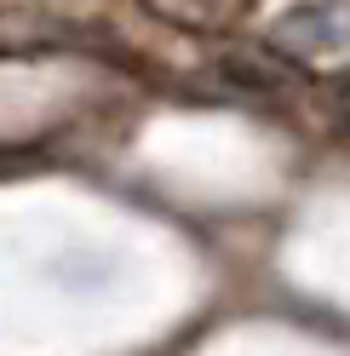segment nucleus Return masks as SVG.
I'll list each match as a JSON object with an SVG mask.
<instances>
[{"label":"nucleus","instance_id":"20e7f679","mask_svg":"<svg viewBox=\"0 0 350 356\" xmlns=\"http://www.w3.org/2000/svg\"><path fill=\"white\" fill-rule=\"evenodd\" d=\"M327 12L333 6H299L288 24H281V40H304L310 52H322V47H339V40H350V24H327Z\"/></svg>","mask_w":350,"mask_h":356},{"label":"nucleus","instance_id":"f257e3e1","mask_svg":"<svg viewBox=\"0 0 350 356\" xmlns=\"http://www.w3.org/2000/svg\"><path fill=\"white\" fill-rule=\"evenodd\" d=\"M218 75H224L230 86H242V92H258V98H288V92H299L293 58L265 52V47H230L224 58H218Z\"/></svg>","mask_w":350,"mask_h":356},{"label":"nucleus","instance_id":"f03ea898","mask_svg":"<svg viewBox=\"0 0 350 356\" xmlns=\"http://www.w3.org/2000/svg\"><path fill=\"white\" fill-rule=\"evenodd\" d=\"M144 12H156L161 24L184 35H230L247 24L253 0H144Z\"/></svg>","mask_w":350,"mask_h":356},{"label":"nucleus","instance_id":"7ed1b4c3","mask_svg":"<svg viewBox=\"0 0 350 356\" xmlns=\"http://www.w3.org/2000/svg\"><path fill=\"white\" fill-rule=\"evenodd\" d=\"M69 47V29L52 24L40 12H0V58H29V52H52Z\"/></svg>","mask_w":350,"mask_h":356}]
</instances>
